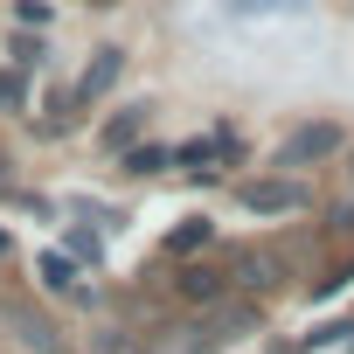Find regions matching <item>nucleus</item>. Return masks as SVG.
I'll return each mask as SVG.
<instances>
[{
    "label": "nucleus",
    "mask_w": 354,
    "mask_h": 354,
    "mask_svg": "<svg viewBox=\"0 0 354 354\" xmlns=\"http://www.w3.org/2000/svg\"><path fill=\"white\" fill-rule=\"evenodd\" d=\"M84 354H146V340H139V333H125V326H97Z\"/></svg>",
    "instance_id": "14"
},
{
    "label": "nucleus",
    "mask_w": 354,
    "mask_h": 354,
    "mask_svg": "<svg viewBox=\"0 0 354 354\" xmlns=\"http://www.w3.org/2000/svg\"><path fill=\"white\" fill-rule=\"evenodd\" d=\"M146 125H153V104H118V111L97 125V146H104L111 160H125V153L146 139Z\"/></svg>",
    "instance_id": "6"
},
{
    "label": "nucleus",
    "mask_w": 354,
    "mask_h": 354,
    "mask_svg": "<svg viewBox=\"0 0 354 354\" xmlns=\"http://www.w3.org/2000/svg\"><path fill=\"white\" fill-rule=\"evenodd\" d=\"M28 104V84H21V70H0V111H21Z\"/></svg>",
    "instance_id": "17"
},
{
    "label": "nucleus",
    "mask_w": 354,
    "mask_h": 354,
    "mask_svg": "<svg viewBox=\"0 0 354 354\" xmlns=\"http://www.w3.org/2000/svg\"><path fill=\"white\" fill-rule=\"evenodd\" d=\"M8 56H15V70H42V56H49V49H42V35H15V42H8Z\"/></svg>",
    "instance_id": "16"
},
{
    "label": "nucleus",
    "mask_w": 354,
    "mask_h": 354,
    "mask_svg": "<svg viewBox=\"0 0 354 354\" xmlns=\"http://www.w3.org/2000/svg\"><path fill=\"white\" fill-rule=\"evenodd\" d=\"M77 111H84V104H77V91H56V97H49V118H42V132H70V125H77Z\"/></svg>",
    "instance_id": "15"
},
{
    "label": "nucleus",
    "mask_w": 354,
    "mask_h": 354,
    "mask_svg": "<svg viewBox=\"0 0 354 354\" xmlns=\"http://www.w3.org/2000/svg\"><path fill=\"white\" fill-rule=\"evenodd\" d=\"M340 146H347V132H340L333 118H306V125H292V132L278 139L271 167H278V174H299V167H319V160H333Z\"/></svg>",
    "instance_id": "1"
},
{
    "label": "nucleus",
    "mask_w": 354,
    "mask_h": 354,
    "mask_svg": "<svg viewBox=\"0 0 354 354\" xmlns=\"http://www.w3.org/2000/svg\"><path fill=\"white\" fill-rule=\"evenodd\" d=\"M257 299H223L216 313H209V340H243V333H257Z\"/></svg>",
    "instance_id": "10"
},
{
    "label": "nucleus",
    "mask_w": 354,
    "mask_h": 354,
    "mask_svg": "<svg viewBox=\"0 0 354 354\" xmlns=\"http://www.w3.org/2000/svg\"><path fill=\"white\" fill-rule=\"evenodd\" d=\"M35 278H42V292H63V299H97V285H84V278H77V257H63V250L35 257Z\"/></svg>",
    "instance_id": "9"
},
{
    "label": "nucleus",
    "mask_w": 354,
    "mask_h": 354,
    "mask_svg": "<svg viewBox=\"0 0 354 354\" xmlns=\"http://www.w3.org/2000/svg\"><path fill=\"white\" fill-rule=\"evenodd\" d=\"M118 77H125V49H97V56L84 63V77H77L70 91H77V104L91 111V104H97V97H104V91L118 84Z\"/></svg>",
    "instance_id": "7"
},
{
    "label": "nucleus",
    "mask_w": 354,
    "mask_h": 354,
    "mask_svg": "<svg viewBox=\"0 0 354 354\" xmlns=\"http://www.w3.org/2000/svg\"><path fill=\"white\" fill-rule=\"evenodd\" d=\"M15 21L21 28H49V0H15Z\"/></svg>",
    "instance_id": "19"
},
{
    "label": "nucleus",
    "mask_w": 354,
    "mask_h": 354,
    "mask_svg": "<svg viewBox=\"0 0 354 354\" xmlns=\"http://www.w3.org/2000/svg\"><path fill=\"white\" fill-rule=\"evenodd\" d=\"M285 278H292L285 243H250V250L230 257V285H243V292H278Z\"/></svg>",
    "instance_id": "2"
},
{
    "label": "nucleus",
    "mask_w": 354,
    "mask_h": 354,
    "mask_svg": "<svg viewBox=\"0 0 354 354\" xmlns=\"http://www.w3.org/2000/svg\"><path fill=\"white\" fill-rule=\"evenodd\" d=\"M70 257H91V264H97V257H104V236L77 223V230H70Z\"/></svg>",
    "instance_id": "18"
},
{
    "label": "nucleus",
    "mask_w": 354,
    "mask_h": 354,
    "mask_svg": "<svg viewBox=\"0 0 354 354\" xmlns=\"http://www.w3.org/2000/svg\"><path fill=\"white\" fill-rule=\"evenodd\" d=\"M236 153V132H202V139H188V146H174V167H188V174H216V160H230Z\"/></svg>",
    "instance_id": "8"
},
{
    "label": "nucleus",
    "mask_w": 354,
    "mask_h": 354,
    "mask_svg": "<svg viewBox=\"0 0 354 354\" xmlns=\"http://www.w3.org/2000/svg\"><path fill=\"white\" fill-rule=\"evenodd\" d=\"M174 292H181V306H195V313H216V306L230 299V271H216V264H181V271H174Z\"/></svg>",
    "instance_id": "5"
},
{
    "label": "nucleus",
    "mask_w": 354,
    "mask_h": 354,
    "mask_svg": "<svg viewBox=\"0 0 354 354\" xmlns=\"http://www.w3.org/2000/svg\"><path fill=\"white\" fill-rule=\"evenodd\" d=\"M236 202H243L250 216H299L313 195H306L299 174H264V181H243V188H236Z\"/></svg>",
    "instance_id": "3"
},
{
    "label": "nucleus",
    "mask_w": 354,
    "mask_h": 354,
    "mask_svg": "<svg viewBox=\"0 0 354 354\" xmlns=\"http://www.w3.org/2000/svg\"><path fill=\"white\" fill-rule=\"evenodd\" d=\"M91 8H111V0H91Z\"/></svg>",
    "instance_id": "22"
},
{
    "label": "nucleus",
    "mask_w": 354,
    "mask_h": 354,
    "mask_svg": "<svg viewBox=\"0 0 354 354\" xmlns=\"http://www.w3.org/2000/svg\"><path fill=\"white\" fill-rule=\"evenodd\" d=\"M209 236H216V223H209V216H181V223L167 230V243H160V250H167V257H195V250H209Z\"/></svg>",
    "instance_id": "12"
},
{
    "label": "nucleus",
    "mask_w": 354,
    "mask_h": 354,
    "mask_svg": "<svg viewBox=\"0 0 354 354\" xmlns=\"http://www.w3.org/2000/svg\"><path fill=\"white\" fill-rule=\"evenodd\" d=\"M0 333H8V340H21L28 354H63L56 319H49V313H35L28 299H0Z\"/></svg>",
    "instance_id": "4"
},
{
    "label": "nucleus",
    "mask_w": 354,
    "mask_h": 354,
    "mask_svg": "<svg viewBox=\"0 0 354 354\" xmlns=\"http://www.w3.org/2000/svg\"><path fill=\"white\" fill-rule=\"evenodd\" d=\"M0 188H8V153H0Z\"/></svg>",
    "instance_id": "21"
},
{
    "label": "nucleus",
    "mask_w": 354,
    "mask_h": 354,
    "mask_svg": "<svg viewBox=\"0 0 354 354\" xmlns=\"http://www.w3.org/2000/svg\"><path fill=\"white\" fill-rule=\"evenodd\" d=\"M146 354H216V340H209V326H153Z\"/></svg>",
    "instance_id": "11"
},
{
    "label": "nucleus",
    "mask_w": 354,
    "mask_h": 354,
    "mask_svg": "<svg viewBox=\"0 0 354 354\" xmlns=\"http://www.w3.org/2000/svg\"><path fill=\"white\" fill-rule=\"evenodd\" d=\"M8 250H15V236H8V230H0V257H8Z\"/></svg>",
    "instance_id": "20"
},
{
    "label": "nucleus",
    "mask_w": 354,
    "mask_h": 354,
    "mask_svg": "<svg viewBox=\"0 0 354 354\" xmlns=\"http://www.w3.org/2000/svg\"><path fill=\"white\" fill-rule=\"evenodd\" d=\"M118 167H125V174H139V181H146V174H167V167H174V146H153V139H139V146H132Z\"/></svg>",
    "instance_id": "13"
}]
</instances>
